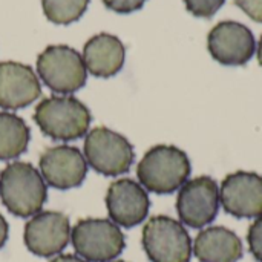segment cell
Listing matches in <instances>:
<instances>
[{
	"label": "cell",
	"mask_w": 262,
	"mask_h": 262,
	"mask_svg": "<svg viewBox=\"0 0 262 262\" xmlns=\"http://www.w3.org/2000/svg\"><path fill=\"white\" fill-rule=\"evenodd\" d=\"M141 243L152 262H190L193 253V244L184 226L164 215L146 223Z\"/></svg>",
	"instance_id": "obj_5"
},
{
	"label": "cell",
	"mask_w": 262,
	"mask_h": 262,
	"mask_svg": "<svg viewBox=\"0 0 262 262\" xmlns=\"http://www.w3.org/2000/svg\"><path fill=\"white\" fill-rule=\"evenodd\" d=\"M224 2L226 0H184L186 8L190 14L204 18L212 17L224 5Z\"/></svg>",
	"instance_id": "obj_19"
},
{
	"label": "cell",
	"mask_w": 262,
	"mask_h": 262,
	"mask_svg": "<svg viewBox=\"0 0 262 262\" xmlns=\"http://www.w3.org/2000/svg\"><path fill=\"white\" fill-rule=\"evenodd\" d=\"M247 241L253 258L258 262H262V216L256 218V221L250 226Z\"/></svg>",
	"instance_id": "obj_20"
},
{
	"label": "cell",
	"mask_w": 262,
	"mask_h": 262,
	"mask_svg": "<svg viewBox=\"0 0 262 262\" xmlns=\"http://www.w3.org/2000/svg\"><path fill=\"white\" fill-rule=\"evenodd\" d=\"M34 120L45 135L69 141L86 135L91 124V112L75 97L54 95L37 104Z\"/></svg>",
	"instance_id": "obj_3"
},
{
	"label": "cell",
	"mask_w": 262,
	"mask_h": 262,
	"mask_svg": "<svg viewBox=\"0 0 262 262\" xmlns=\"http://www.w3.org/2000/svg\"><path fill=\"white\" fill-rule=\"evenodd\" d=\"M190 170V160L184 150L175 146H155L138 163L137 175L146 190L169 195L183 187Z\"/></svg>",
	"instance_id": "obj_2"
},
{
	"label": "cell",
	"mask_w": 262,
	"mask_h": 262,
	"mask_svg": "<svg viewBox=\"0 0 262 262\" xmlns=\"http://www.w3.org/2000/svg\"><path fill=\"white\" fill-rule=\"evenodd\" d=\"M29 127L11 112H0V160H15L28 147Z\"/></svg>",
	"instance_id": "obj_17"
},
{
	"label": "cell",
	"mask_w": 262,
	"mask_h": 262,
	"mask_svg": "<svg viewBox=\"0 0 262 262\" xmlns=\"http://www.w3.org/2000/svg\"><path fill=\"white\" fill-rule=\"evenodd\" d=\"M28 250L41 258L57 256L71 239V224L60 212H38L25 226L23 233Z\"/></svg>",
	"instance_id": "obj_9"
},
{
	"label": "cell",
	"mask_w": 262,
	"mask_h": 262,
	"mask_svg": "<svg viewBox=\"0 0 262 262\" xmlns=\"http://www.w3.org/2000/svg\"><path fill=\"white\" fill-rule=\"evenodd\" d=\"M218 184L210 177H198L186 181L177 198V212L183 224L190 229H203L210 224L220 210Z\"/></svg>",
	"instance_id": "obj_8"
},
{
	"label": "cell",
	"mask_w": 262,
	"mask_h": 262,
	"mask_svg": "<svg viewBox=\"0 0 262 262\" xmlns=\"http://www.w3.org/2000/svg\"><path fill=\"white\" fill-rule=\"evenodd\" d=\"M81 57L86 71L95 77L109 78L121 71L126 49L118 37L101 32L86 41Z\"/></svg>",
	"instance_id": "obj_15"
},
{
	"label": "cell",
	"mask_w": 262,
	"mask_h": 262,
	"mask_svg": "<svg viewBox=\"0 0 262 262\" xmlns=\"http://www.w3.org/2000/svg\"><path fill=\"white\" fill-rule=\"evenodd\" d=\"M235 3L252 20L262 23V0H235Z\"/></svg>",
	"instance_id": "obj_22"
},
{
	"label": "cell",
	"mask_w": 262,
	"mask_h": 262,
	"mask_svg": "<svg viewBox=\"0 0 262 262\" xmlns=\"http://www.w3.org/2000/svg\"><path fill=\"white\" fill-rule=\"evenodd\" d=\"M258 61H259V64H261L262 68V35L261 40H259V45H258Z\"/></svg>",
	"instance_id": "obj_25"
},
{
	"label": "cell",
	"mask_w": 262,
	"mask_h": 262,
	"mask_svg": "<svg viewBox=\"0 0 262 262\" xmlns=\"http://www.w3.org/2000/svg\"><path fill=\"white\" fill-rule=\"evenodd\" d=\"M193 253L201 262H238L244 250L235 232L216 226L198 233L193 243Z\"/></svg>",
	"instance_id": "obj_16"
},
{
	"label": "cell",
	"mask_w": 262,
	"mask_h": 262,
	"mask_svg": "<svg viewBox=\"0 0 262 262\" xmlns=\"http://www.w3.org/2000/svg\"><path fill=\"white\" fill-rule=\"evenodd\" d=\"M104 6L120 12V14H129L134 11H138L143 8V5L146 3V0H103Z\"/></svg>",
	"instance_id": "obj_21"
},
{
	"label": "cell",
	"mask_w": 262,
	"mask_h": 262,
	"mask_svg": "<svg viewBox=\"0 0 262 262\" xmlns=\"http://www.w3.org/2000/svg\"><path fill=\"white\" fill-rule=\"evenodd\" d=\"M89 0H41L43 12L55 25H69L88 9Z\"/></svg>",
	"instance_id": "obj_18"
},
{
	"label": "cell",
	"mask_w": 262,
	"mask_h": 262,
	"mask_svg": "<svg viewBox=\"0 0 262 262\" xmlns=\"http://www.w3.org/2000/svg\"><path fill=\"white\" fill-rule=\"evenodd\" d=\"M71 243L88 262H111L124 250V235L111 220L86 218L71 229Z\"/></svg>",
	"instance_id": "obj_4"
},
{
	"label": "cell",
	"mask_w": 262,
	"mask_h": 262,
	"mask_svg": "<svg viewBox=\"0 0 262 262\" xmlns=\"http://www.w3.org/2000/svg\"><path fill=\"white\" fill-rule=\"evenodd\" d=\"M106 207L111 220L117 226L130 229L147 218L150 201L141 184L124 178L109 186L106 193Z\"/></svg>",
	"instance_id": "obj_13"
},
{
	"label": "cell",
	"mask_w": 262,
	"mask_h": 262,
	"mask_svg": "<svg viewBox=\"0 0 262 262\" xmlns=\"http://www.w3.org/2000/svg\"><path fill=\"white\" fill-rule=\"evenodd\" d=\"M40 173L46 184L55 189L78 187L88 175L84 155L71 146H54L40 155Z\"/></svg>",
	"instance_id": "obj_12"
},
{
	"label": "cell",
	"mask_w": 262,
	"mask_h": 262,
	"mask_svg": "<svg viewBox=\"0 0 262 262\" xmlns=\"http://www.w3.org/2000/svg\"><path fill=\"white\" fill-rule=\"evenodd\" d=\"M41 94L32 68L17 61L0 63V107L15 111L29 106Z\"/></svg>",
	"instance_id": "obj_14"
},
{
	"label": "cell",
	"mask_w": 262,
	"mask_h": 262,
	"mask_svg": "<svg viewBox=\"0 0 262 262\" xmlns=\"http://www.w3.org/2000/svg\"><path fill=\"white\" fill-rule=\"evenodd\" d=\"M111 262H126V261H111Z\"/></svg>",
	"instance_id": "obj_26"
},
{
	"label": "cell",
	"mask_w": 262,
	"mask_h": 262,
	"mask_svg": "<svg viewBox=\"0 0 262 262\" xmlns=\"http://www.w3.org/2000/svg\"><path fill=\"white\" fill-rule=\"evenodd\" d=\"M84 158L98 173L115 177L130 169L135 154L123 135L107 127H95L86 135Z\"/></svg>",
	"instance_id": "obj_7"
},
{
	"label": "cell",
	"mask_w": 262,
	"mask_h": 262,
	"mask_svg": "<svg viewBox=\"0 0 262 262\" xmlns=\"http://www.w3.org/2000/svg\"><path fill=\"white\" fill-rule=\"evenodd\" d=\"M37 72L43 83L58 94L75 92L88 80L83 57L66 45L48 46L37 58Z\"/></svg>",
	"instance_id": "obj_6"
},
{
	"label": "cell",
	"mask_w": 262,
	"mask_h": 262,
	"mask_svg": "<svg viewBox=\"0 0 262 262\" xmlns=\"http://www.w3.org/2000/svg\"><path fill=\"white\" fill-rule=\"evenodd\" d=\"M8 239V223L5 221V218L0 215V249L5 246Z\"/></svg>",
	"instance_id": "obj_23"
},
{
	"label": "cell",
	"mask_w": 262,
	"mask_h": 262,
	"mask_svg": "<svg viewBox=\"0 0 262 262\" xmlns=\"http://www.w3.org/2000/svg\"><path fill=\"white\" fill-rule=\"evenodd\" d=\"M220 201L235 218L262 216V175L243 170L227 175L221 184Z\"/></svg>",
	"instance_id": "obj_11"
},
{
	"label": "cell",
	"mask_w": 262,
	"mask_h": 262,
	"mask_svg": "<svg viewBox=\"0 0 262 262\" xmlns=\"http://www.w3.org/2000/svg\"><path fill=\"white\" fill-rule=\"evenodd\" d=\"M210 55L226 66H243L249 63L255 54L256 41L253 32L238 21L218 23L207 37Z\"/></svg>",
	"instance_id": "obj_10"
},
{
	"label": "cell",
	"mask_w": 262,
	"mask_h": 262,
	"mask_svg": "<svg viewBox=\"0 0 262 262\" xmlns=\"http://www.w3.org/2000/svg\"><path fill=\"white\" fill-rule=\"evenodd\" d=\"M51 262H88L75 255H57Z\"/></svg>",
	"instance_id": "obj_24"
},
{
	"label": "cell",
	"mask_w": 262,
	"mask_h": 262,
	"mask_svg": "<svg viewBox=\"0 0 262 262\" xmlns=\"http://www.w3.org/2000/svg\"><path fill=\"white\" fill-rule=\"evenodd\" d=\"M46 196V183L32 164L14 161L0 173V200L12 215L34 216L41 210Z\"/></svg>",
	"instance_id": "obj_1"
}]
</instances>
